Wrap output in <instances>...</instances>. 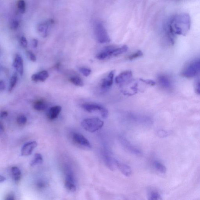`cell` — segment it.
Masks as SVG:
<instances>
[{
    "instance_id": "1",
    "label": "cell",
    "mask_w": 200,
    "mask_h": 200,
    "mask_svg": "<svg viewBox=\"0 0 200 200\" xmlns=\"http://www.w3.org/2000/svg\"><path fill=\"white\" fill-rule=\"evenodd\" d=\"M191 27V18L188 13L178 14L170 18L164 27L165 32L170 35L185 36Z\"/></svg>"
},
{
    "instance_id": "2",
    "label": "cell",
    "mask_w": 200,
    "mask_h": 200,
    "mask_svg": "<svg viewBox=\"0 0 200 200\" xmlns=\"http://www.w3.org/2000/svg\"><path fill=\"white\" fill-rule=\"evenodd\" d=\"M103 125V121L97 118L84 119L81 123L83 128L86 131L91 133H94L100 130Z\"/></svg>"
},
{
    "instance_id": "3",
    "label": "cell",
    "mask_w": 200,
    "mask_h": 200,
    "mask_svg": "<svg viewBox=\"0 0 200 200\" xmlns=\"http://www.w3.org/2000/svg\"><path fill=\"white\" fill-rule=\"evenodd\" d=\"M94 32L97 41L101 44L108 43L110 39L106 29L101 22H96L94 25Z\"/></svg>"
},
{
    "instance_id": "4",
    "label": "cell",
    "mask_w": 200,
    "mask_h": 200,
    "mask_svg": "<svg viewBox=\"0 0 200 200\" xmlns=\"http://www.w3.org/2000/svg\"><path fill=\"white\" fill-rule=\"evenodd\" d=\"M200 73V59L192 61L185 67L182 71V76L192 78Z\"/></svg>"
},
{
    "instance_id": "5",
    "label": "cell",
    "mask_w": 200,
    "mask_h": 200,
    "mask_svg": "<svg viewBox=\"0 0 200 200\" xmlns=\"http://www.w3.org/2000/svg\"><path fill=\"white\" fill-rule=\"evenodd\" d=\"M82 108L89 113L98 111L104 119H106L108 115V111L102 105L95 103H85L82 105Z\"/></svg>"
},
{
    "instance_id": "6",
    "label": "cell",
    "mask_w": 200,
    "mask_h": 200,
    "mask_svg": "<svg viewBox=\"0 0 200 200\" xmlns=\"http://www.w3.org/2000/svg\"><path fill=\"white\" fill-rule=\"evenodd\" d=\"M114 70L111 71L109 74L106 78L102 80L100 84L101 89L103 91H106L111 87L113 83V79L115 75Z\"/></svg>"
},
{
    "instance_id": "7",
    "label": "cell",
    "mask_w": 200,
    "mask_h": 200,
    "mask_svg": "<svg viewBox=\"0 0 200 200\" xmlns=\"http://www.w3.org/2000/svg\"><path fill=\"white\" fill-rule=\"evenodd\" d=\"M37 145V143L35 141H29L26 143L22 148L21 155L25 156L31 155Z\"/></svg>"
},
{
    "instance_id": "8",
    "label": "cell",
    "mask_w": 200,
    "mask_h": 200,
    "mask_svg": "<svg viewBox=\"0 0 200 200\" xmlns=\"http://www.w3.org/2000/svg\"><path fill=\"white\" fill-rule=\"evenodd\" d=\"M72 139L76 144L83 147L90 148L91 147L90 143L84 136L81 134L74 133L72 135Z\"/></svg>"
},
{
    "instance_id": "9",
    "label": "cell",
    "mask_w": 200,
    "mask_h": 200,
    "mask_svg": "<svg viewBox=\"0 0 200 200\" xmlns=\"http://www.w3.org/2000/svg\"><path fill=\"white\" fill-rule=\"evenodd\" d=\"M116 48V47L110 45V46L105 47L103 50L97 55L96 58L99 60H104L106 58L112 56V52L113 50Z\"/></svg>"
},
{
    "instance_id": "10",
    "label": "cell",
    "mask_w": 200,
    "mask_h": 200,
    "mask_svg": "<svg viewBox=\"0 0 200 200\" xmlns=\"http://www.w3.org/2000/svg\"><path fill=\"white\" fill-rule=\"evenodd\" d=\"M157 79L159 85L163 89L169 90L172 88V83L171 79L167 75L163 74L160 75Z\"/></svg>"
},
{
    "instance_id": "11",
    "label": "cell",
    "mask_w": 200,
    "mask_h": 200,
    "mask_svg": "<svg viewBox=\"0 0 200 200\" xmlns=\"http://www.w3.org/2000/svg\"><path fill=\"white\" fill-rule=\"evenodd\" d=\"M133 74L131 70L125 71L116 77L115 81L117 84H122L129 81L132 78Z\"/></svg>"
},
{
    "instance_id": "12",
    "label": "cell",
    "mask_w": 200,
    "mask_h": 200,
    "mask_svg": "<svg viewBox=\"0 0 200 200\" xmlns=\"http://www.w3.org/2000/svg\"><path fill=\"white\" fill-rule=\"evenodd\" d=\"M54 23L53 20H50L44 23H40L38 26V31L40 33L42 37L45 38L48 33L49 26L53 24Z\"/></svg>"
},
{
    "instance_id": "13",
    "label": "cell",
    "mask_w": 200,
    "mask_h": 200,
    "mask_svg": "<svg viewBox=\"0 0 200 200\" xmlns=\"http://www.w3.org/2000/svg\"><path fill=\"white\" fill-rule=\"evenodd\" d=\"M13 67L16 69L17 72L21 75H23V59L20 55L17 54L13 64Z\"/></svg>"
},
{
    "instance_id": "14",
    "label": "cell",
    "mask_w": 200,
    "mask_h": 200,
    "mask_svg": "<svg viewBox=\"0 0 200 200\" xmlns=\"http://www.w3.org/2000/svg\"><path fill=\"white\" fill-rule=\"evenodd\" d=\"M120 141L121 144L124 146V147L131 152L137 155L141 156V155L142 153L141 151L131 144L130 143L128 142L126 140L122 137H121Z\"/></svg>"
},
{
    "instance_id": "15",
    "label": "cell",
    "mask_w": 200,
    "mask_h": 200,
    "mask_svg": "<svg viewBox=\"0 0 200 200\" xmlns=\"http://www.w3.org/2000/svg\"><path fill=\"white\" fill-rule=\"evenodd\" d=\"M49 77V74L46 70H42L38 73L34 74L31 77L33 81L37 82H44Z\"/></svg>"
},
{
    "instance_id": "16",
    "label": "cell",
    "mask_w": 200,
    "mask_h": 200,
    "mask_svg": "<svg viewBox=\"0 0 200 200\" xmlns=\"http://www.w3.org/2000/svg\"><path fill=\"white\" fill-rule=\"evenodd\" d=\"M116 165L121 172L126 177H130L132 174V170L130 166L116 161Z\"/></svg>"
},
{
    "instance_id": "17",
    "label": "cell",
    "mask_w": 200,
    "mask_h": 200,
    "mask_svg": "<svg viewBox=\"0 0 200 200\" xmlns=\"http://www.w3.org/2000/svg\"><path fill=\"white\" fill-rule=\"evenodd\" d=\"M104 160L105 165L111 171H115L117 168L116 165V160L113 159L109 155L104 156Z\"/></svg>"
},
{
    "instance_id": "18",
    "label": "cell",
    "mask_w": 200,
    "mask_h": 200,
    "mask_svg": "<svg viewBox=\"0 0 200 200\" xmlns=\"http://www.w3.org/2000/svg\"><path fill=\"white\" fill-rule=\"evenodd\" d=\"M62 108L59 105H56L50 108L48 112V117L49 119L53 120L58 117L61 112Z\"/></svg>"
},
{
    "instance_id": "19",
    "label": "cell",
    "mask_w": 200,
    "mask_h": 200,
    "mask_svg": "<svg viewBox=\"0 0 200 200\" xmlns=\"http://www.w3.org/2000/svg\"><path fill=\"white\" fill-rule=\"evenodd\" d=\"M13 177L16 182H19L21 179V171L18 167H13L11 168Z\"/></svg>"
},
{
    "instance_id": "20",
    "label": "cell",
    "mask_w": 200,
    "mask_h": 200,
    "mask_svg": "<svg viewBox=\"0 0 200 200\" xmlns=\"http://www.w3.org/2000/svg\"><path fill=\"white\" fill-rule=\"evenodd\" d=\"M33 108L38 111H43L46 109V104L43 100H39L34 102Z\"/></svg>"
},
{
    "instance_id": "21",
    "label": "cell",
    "mask_w": 200,
    "mask_h": 200,
    "mask_svg": "<svg viewBox=\"0 0 200 200\" xmlns=\"http://www.w3.org/2000/svg\"><path fill=\"white\" fill-rule=\"evenodd\" d=\"M128 49V47L126 45H123L120 48H116L113 50L112 56H116L126 53Z\"/></svg>"
},
{
    "instance_id": "22",
    "label": "cell",
    "mask_w": 200,
    "mask_h": 200,
    "mask_svg": "<svg viewBox=\"0 0 200 200\" xmlns=\"http://www.w3.org/2000/svg\"><path fill=\"white\" fill-rule=\"evenodd\" d=\"M43 160L41 154L39 153L36 154L33 159L30 163L31 166L33 167L41 164L43 162Z\"/></svg>"
},
{
    "instance_id": "23",
    "label": "cell",
    "mask_w": 200,
    "mask_h": 200,
    "mask_svg": "<svg viewBox=\"0 0 200 200\" xmlns=\"http://www.w3.org/2000/svg\"><path fill=\"white\" fill-rule=\"evenodd\" d=\"M70 80L72 83L75 85L78 86H83L84 85V83L81 78L79 76H74L70 79Z\"/></svg>"
},
{
    "instance_id": "24",
    "label": "cell",
    "mask_w": 200,
    "mask_h": 200,
    "mask_svg": "<svg viewBox=\"0 0 200 200\" xmlns=\"http://www.w3.org/2000/svg\"><path fill=\"white\" fill-rule=\"evenodd\" d=\"M64 186L67 190L70 192H74L76 191V187L75 186V182L72 181L65 180Z\"/></svg>"
},
{
    "instance_id": "25",
    "label": "cell",
    "mask_w": 200,
    "mask_h": 200,
    "mask_svg": "<svg viewBox=\"0 0 200 200\" xmlns=\"http://www.w3.org/2000/svg\"><path fill=\"white\" fill-rule=\"evenodd\" d=\"M154 166L156 169L162 174H165L166 173L167 169L164 165H163L160 162H154Z\"/></svg>"
},
{
    "instance_id": "26",
    "label": "cell",
    "mask_w": 200,
    "mask_h": 200,
    "mask_svg": "<svg viewBox=\"0 0 200 200\" xmlns=\"http://www.w3.org/2000/svg\"><path fill=\"white\" fill-rule=\"evenodd\" d=\"M17 8L20 13H24L26 11V5L24 0H18L17 3Z\"/></svg>"
},
{
    "instance_id": "27",
    "label": "cell",
    "mask_w": 200,
    "mask_h": 200,
    "mask_svg": "<svg viewBox=\"0 0 200 200\" xmlns=\"http://www.w3.org/2000/svg\"><path fill=\"white\" fill-rule=\"evenodd\" d=\"M17 74H14L11 78L9 88V92H12L13 88L15 87L17 83Z\"/></svg>"
},
{
    "instance_id": "28",
    "label": "cell",
    "mask_w": 200,
    "mask_h": 200,
    "mask_svg": "<svg viewBox=\"0 0 200 200\" xmlns=\"http://www.w3.org/2000/svg\"><path fill=\"white\" fill-rule=\"evenodd\" d=\"M143 55L142 52L141 50H138L136 53L129 56L128 57H127V59L130 60H132L136 59V58L141 57L143 56Z\"/></svg>"
},
{
    "instance_id": "29",
    "label": "cell",
    "mask_w": 200,
    "mask_h": 200,
    "mask_svg": "<svg viewBox=\"0 0 200 200\" xmlns=\"http://www.w3.org/2000/svg\"><path fill=\"white\" fill-rule=\"evenodd\" d=\"M17 123L19 125L23 126L26 124L27 122V119L26 116L23 115H20L17 119Z\"/></svg>"
},
{
    "instance_id": "30",
    "label": "cell",
    "mask_w": 200,
    "mask_h": 200,
    "mask_svg": "<svg viewBox=\"0 0 200 200\" xmlns=\"http://www.w3.org/2000/svg\"><path fill=\"white\" fill-rule=\"evenodd\" d=\"M150 200H158L162 199L161 196L157 192H153L150 193L149 196Z\"/></svg>"
},
{
    "instance_id": "31",
    "label": "cell",
    "mask_w": 200,
    "mask_h": 200,
    "mask_svg": "<svg viewBox=\"0 0 200 200\" xmlns=\"http://www.w3.org/2000/svg\"><path fill=\"white\" fill-rule=\"evenodd\" d=\"M79 70L85 77L89 76L90 75L92 72L90 69L86 67H80L79 68Z\"/></svg>"
},
{
    "instance_id": "32",
    "label": "cell",
    "mask_w": 200,
    "mask_h": 200,
    "mask_svg": "<svg viewBox=\"0 0 200 200\" xmlns=\"http://www.w3.org/2000/svg\"><path fill=\"white\" fill-rule=\"evenodd\" d=\"M19 26L18 22L16 20H13L11 21L9 26L11 29L15 30L18 28Z\"/></svg>"
},
{
    "instance_id": "33",
    "label": "cell",
    "mask_w": 200,
    "mask_h": 200,
    "mask_svg": "<svg viewBox=\"0 0 200 200\" xmlns=\"http://www.w3.org/2000/svg\"><path fill=\"white\" fill-rule=\"evenodd\" d=\"M27 56L29 59L33 62H35L37 61V57L31 51H27L26 52Z\"/></svg>"
},
{
    "instance_id": "34",
    "label": "cell",
    "mask_w": 200,
    "mask_h": 200,
    "mask_svg": "<svg viewBox=\"0 0 200 200\" xmlns=\"http://www.w3.org/2000/svg\"><path fill=\"white\" fill-rule=\"evenodd\" d=\"M36 186L38 189H42L44 188L45 187H46L47 184L46 182L43 181H39L36 183Z\"/></svg>"
},
{
    "instance_id": "35",
    "label": "cell",
    "mask_w": 200,
    "mask_h": 200,
    "mask_svg": "<svg viewBox=\"0 0 200 200\" xmlns=\"http://www.w3.org/2000/svg\"><path fill=\"white\" fill-rule=\"evenodd\" d=\"M20 43L23 48H26L28 46V41L24 37H22L20 39Z\"/></svg>"
},
{
    "instance_id": "36",
    "label": "cell",
    "mask_w": 200,
    "mask_h": 200,
    "mask_svg": "<svg viewBox=\"0 0 200 200\" xmlns=\"http://www.w3.org/2000/svg\"><path fill=\"white\" fill-rule=\"evenodd\" d=\"M140 80L142 82L146 83L147 85H150L151 86H153L156 85L155 82L152 80L144 79H140Z\"/></svg>"
},
{
    "instance_id": "37",
    "label": "cell",
    "mask_w": 200,
    "mask_h": 200,
    "mask_svg": "<svg viewBox=\"0 0 200 200\" xmlns=\"http://www.w3.org/2000/svg\"><path fill=\"white\" fill-rule=\"evenodd\" d=\"M6 200H14L15 199V196L13 193H9L6 196Z\"/></svg>"
},
{
    "instance_id": "38",
    "label": "cell",
    "mask_w": 200,
    "mask_h": 200,
    "mask_svg": "<svg viewBox=\"0 0 200 200\" xmlns=\"http://www.w3.org/2000/svg\"><path fill=\"white\" fill-rule=\"evenodd\" d=\"M38 40H37V39H33L32 41V45L33 48H37L38 45Z\"/></svg>"
},
{
    "instance_id": "39",
    "label": "cell",
    "mask_w": 200,
    "mask_h": 200,
    "mask_svg": "<svg viewBox=\"0 0 200 200\" xmlns=\"http://www.w3.org/2000/svg\"><path fill=\"white\" fill-rule=\"evenodd\" d=\"M159 135H160L161 137H163L166 136L167 135H168V133L167 132L164 131H162L159 132Z\"/></svg>"
},
{
    "instance_id": "40",
    "label": "cell",
    "mask_w": 200,
    "mask_h": 200,
    "mask_svg": "<svg viewBox=\"0 0 200 200\" xmlns=\"http://www.w3.org/2000/svg\"><path fill=\"white\" fill-rule=\"evenodd\" d=\"M5 89V85L4 82L2 80H1L0 81V89L2 91L4 90Z\"/></svg>"
},
{
    "instance_id": "41",
    "label": "cell",
    "mask_w": 200,
    "mask_h": 200,
    "mask_svg": "<svg viewBox=\"0 0 200 200\" xmlns=\"http://www.w3.org/2000/svg\"><path fill=\"white\" fill-rule=\"evenodd\" d=\"M8 115V113L6 111H1V118H4L7 117Z\"/></svg>"
},
{
    "instance_id": "42",
    "label": "cell",
    "mask_w": 200,
    "mask_h": 200,
    "mask_svg": "<svg viewBox=\"0 0 200 200\" xmlns=\"http://www.w3.org/2000/svg\"><path fill=\"white\" fill-rule=\"evenodd\" d=\"M196 92L198 94H200V82L198 83L196 86Z\"/></svg>"
},
{
    "instance_id": "43",
    "label": "cell",
    "mask_w": 200,
    "mask_h": 200,
    "mask_svg": "<svg viewBox=\"0 0 200 200\" xmlns=\"http://www.w3.org/2000/svg\"><path fill=\"white\" fill-rule=\"evenodd\" d=\"M6 180L5 177H4V176H1V177H0V182L2 183L3 182H4Z\"/></svg>"
},
{
    "instance_id": "44",
    "label": "cell",
    "mask_w": 200,
    "mask_h": 200,
    "mask_svg": "<svg viewBox=\"0 0 200 200\" xmlns=\"http://www.w3.org/2000/svg\"><path fill=\"white\" fill-rule=\"evenodd\" d=\"M0 128H1V130L2 131H4V126L3 125V124L2 123H1V124H0Z\"/></svg>"
}]
</instances>
